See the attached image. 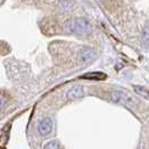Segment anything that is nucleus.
I'll list each match as a JSON object with an SVG mask.
<instances>
[{
    "label": "nucleus",
    "instance_id": "8",
    "mask_svg": "<svg viewBox=\"0 0 149 149\" xmlns=\"http://www.w3.org/2000/svg\"><path fill=\"white\" fill-rule=\"evenodd\" d=\"M6 104H7V97L3 94H0V111L5 109Z\"/></svg>",
    "mask_w": 149,
    "mask_h": 149
},
{
    "label": "nucleus",
    "instance_id": "3",
    "mask_svg": "<svg viewBox=\"0 0 149 149\" xmlns=\"http://www.w3.org/2000/svg\"><path fill=\"white\" fill-rule=\"evenodd\" d=\"M110 97H111L112 101L116 102V103L127 105V107H130V104H131V99L129 97L128 94H126L122 91H112Z\"/></svg>",
    "mask_w": 149,
    "mask_h": 149
},
{
    "label": "nucleus",
    "instance_id": "4",
    "mask_svg": "<svg viewBox=\"0 0 149 149\" xmlns=\"http://www.w3.org/2000/svg\"><path fill=\"white\" fill-rule=\"evenodd\" d=\"M38 132L42 136H47L53 131V120L51 118H44L39 121L37 126Z\"/></svg>",
    "mask_w": 149,
    "mask_h": 149
},
{
    "label": "nucleus",
    "instance_id": "1",
    "mask_svg": "<svg viewBox=\"0 0 149 149\" xmlns=\"http://www.w3.org/2000/svg\"><path fill=\"white\" fill-rule=\"evenodd\" d=\"M68 27L73 34L80 35V36H88L92 31V27H91L90 22L83 17L73 18L68 24Z\"/></svg>",
    "mask_w": 149,
    "mask_h": 149
},
{
    "label": "nucleus",
    "instance_id": "2",
    "mask_svg": "<svg viewBox=\"0 0 149 149\" xmlns=\"http://www.w3.org/2000/svg\"><path fill=\"white\" fill-rule=\"evenodd\" d=\"M77 58L83 64H90L97 58V52L91 47L83 46L77 52Z\"/></svg>",
    "mask_w": 149,
    "mask_h": 149
},
{
    "label": "nucleus",
    "instance_id": "5",
    "mask_svg": "<svg viewBox=\"0 0 149 149\" xmlns=\"http://www.w3.org/2000/svg\"><path fill=\"white\" fill-rule=\"evenodd\" d=\"M84 95V89L81 85H75L73 88L67 91L66 97L68 100H76V99H81Z\"/></svg>",
    "mask_w": 149,
    "mask_h": 149
},
{
    "label": "nucleus",
    "instance_id": "9",
    "mask_svg": "<svg viewBox=\"0 0 149 149\" xmlns=\"http://www.w3.org/2000/svg\"><path fill=\"white\" fill-rule=\"evenodd\" d=\"M136 91H137V93H139L140 95H143V97H148V93H147V89H145V88H136Z\"/></svg>",
    "mask_w": 149,
    "mask_h": 149
},
{
    "label": "nucleus",
    "instance_id": "7",
    "mask_svg": "<svg viewBox=\"0 0 149 149\" xmlns=\"http://www.w3.org/2000/svg\"><path fill=\"white\" fill-rule=\"evenodd\" d=\"M44 149H60V145H58V142L57 141L53 140V141L47 142V143L45 145Z\"/></svg>",
    "mask_w": 149,
    "mask_h": 149
},
{
    "label": "nucleus",
    "instance_id": "6",
    "mask_svg": "<svg viewBox=\"0 0 149 149\" xmlns=\"http://www.w3.org/2000/svg\"><path fill=\"white\" fill-rule=\"evenodd\" d=\"M107 77V75L102 72H92V73H86V74L81 75V79H86V80H97V81H102Z\"/></svg>",
    "mask_w": 149,
    "mask_h": 149
}]
</instances>
